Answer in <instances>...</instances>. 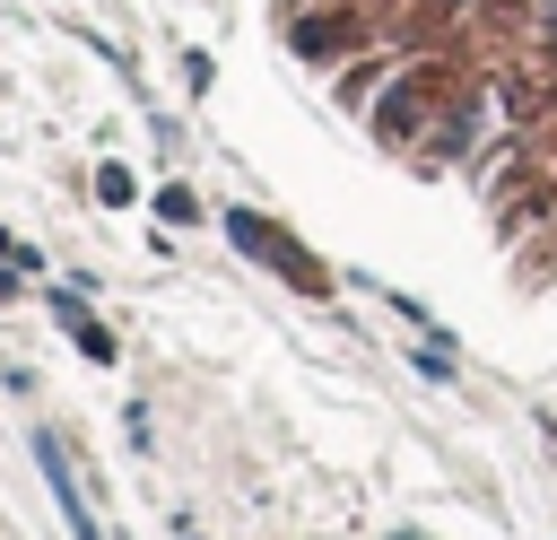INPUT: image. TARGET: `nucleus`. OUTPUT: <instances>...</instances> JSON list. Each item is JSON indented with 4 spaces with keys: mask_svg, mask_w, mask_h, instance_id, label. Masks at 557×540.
Instances as JSON below:
<instances>
[{
    "mask_svg": "<svg viewBox=\"0 0 557 540\" xmlns=\"http://www.w3.org/2000/svg\"><path fill=\"white\" fill-rule=\"evenodd\" d=\"M35 453H44V479H52L61 514H70V531H78V540H104V531H96V514H87V496H78V479H70V462H61V444H52V435H35Z\"/></svg>",
    "mask_w": 557,
    "mask_h": 540,
    "instance_id": "obj_1",
    "label": "nucleus"
}]
</instances>
